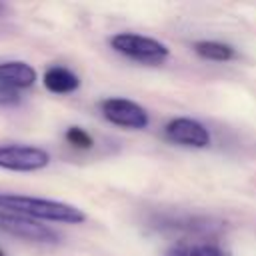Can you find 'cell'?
Here are the masks:
<instances>
[{"instance_id": "6da1fadb", "label": "cell", "mask_w": 256, "mask_h": 256, "mask_svg": "<svg viewBox=\"0 0 256 256\" xmlns=\"http://www.w3.org/2000/svg\"><path fill=\"white\" fill-rule=\"evenodd\" d=\"M0 210L14 212L32 220H48L62 224H82L86 220V214L72 204L60 200L24 196V194H8V192L0 194Z\"/></svg>"}, {"instance_id": "7a4b0ae2", "label": "cell", "mask_w": 256, "mask_h": 256, "mask_svg": "<svg viewBox=\"0 0 256 256\" xmlns=\"http://www.w3.org/2000/svg\"><path fill=\"white\" fill-rule=\"evenodd\" d=\"M110 46L112 50H116L118 54L136 60L140 64H162L168 56L170 50L164 42L150 38V36H142V34H134V32H118L110 38Z\"/></svg>"}, {"instance_id": "3957f363", "label": "cell", "mask_w": 256, "mask_h": 256, "mask_svg": "<svg viewBox=\"0 0 256 256\" xmlns=\"http://www.w3.org/2000/svg\"><path fill=\"white\" fill-rule=\"evenodd\" d=\"M50 154L38 146L4 144L0 146V168L12 172H36L46 168Z\"/></svg>"}, {"instance_id": "277c9868", "label": "cell", "mask_w": 256, "mask_h": 256, "mask_svg": "<svg viewBox=\"0 0 256 256\" xmlns=\"http://www.w3.org/2000/svg\"><path fill=\"white\" fill-rule=\"evenodd\" d=\"M0 230L30 242H42V244H56L60 240V236L48 228L46 224H40L38 220L14 214V212H6L0 210Z\"/></svg>"}, {"instance_id": "5b68a950", "label": "cell", "mask_w": 256, "mask_h": 256, "mask_svg": "<svg viewBox=\"0 0 256 256\" xmlns=\"http://www.w3.org/2000/svg\"><path fill=\"white\" fill-rule=\"evenodd\" d=\"M100 110L108 122L130 130H142L150 122L148 112L138 102L128 98H106L100 102Z\"/></svg>"}, {"instance_id": "8992f818", "label": "cell", "mask_w": 256, "mask_h": 256, "mask_svg": "<svg viewBox=\"0 0 256 256\" xmlns=\"http://www.w3.org/2000/svg\"><path fill=\"white\" fill-rule=\"evenodd\" d=\"M164 134L170 142L180 144V146H188V148H206L210 146V132L208 128L188 116H180V118H172L166 128Z\"/></svg>"}, {"instance_id": "52a82bcc", "label": "cell", "mask_w": 256, "mask_h": 256, "mask_svg": "<svg viewBox=\"0 0 256 256\" xmlns=\"http://www.w3.org/2000/svg\"><path fill=\"white\" fill-rule=\"evenodd\" d=\"M0 82L20 90V88H30L36 82V70L20 60H10L0 64Z\"/></svg>"}, {"instance_id": "ba28073f", "label": "cell", "mask_w": 256, "mask_h": 256, "mask_svg": "<svg viewBox=\"0 0 256 256\" xmlns=\"http://www.w3.org/2000/svg\"><path fill=\"white\" fill-rule=\"evenodd\" d=\"M42 82H44L46 90H50L54 94H70V92L78 90V86H80V78L64 66H50L44 72Z\"/></svg>"}, {"instance_id": "9c48e42d", "label": "cell", "mask_w": 256, "mask_h": 256, "mask_svg": "<svg viewBox=\"0 0 256 256\" xmlns=\"http://www.w3.org/2000/svg\"><path fill=\"white\" fill-rule=\"evenodd\" d=\"M164 256H226V252L214 242H180L170 246Z\"/></svg>"}, {"instance_id": "30bf717a", "label": "cell", "mask_w": 256, "mask_h": 256, "mask_svg": "<svg viewBox=\"0 0 256 256\" xmlns=\"http://www.w3.org/2000/svg\"><path fill=\"white\" fill-rule=\"evenodd\" d=\"M194 52L204 58V60H214V62H228L232 58H236V50L230 44L224 42H216V40H200L194 46Z\"/></svg>"}, {"instance_id": "8fae6325", "label": "cell", "mask_w": 256, "mask_h": 256, "mask_svg": "<svg viewBox=\"0 0 256 256\" xmlns=\"http://www.w3.org/2000/svg\"><path fill=\"white\" fill-rule=\"evenodd\" d=\"M64 138H66V142H68L70 146H74V148H78V150H90V148L94 146L92 136H90L84 128H80V126H70V128L66 130Z\"/></svg>"}, {"instance_id": "7c38bea8", "label": "cell", "mask_w": 256, "mask_h": 256, "mask_svg": "<svg viewBox=\"0 0 256 256\" xmlns=\"http://www.w3.org/2000/svg\"><path fill=\"white\" fill-rule=\"evenodd\" d=\"M20 102V94L18 90L6 86L0 82V106H16Z\"/></svg>"}, {"instance_id": "4fadbf2b", "label": "cell", "mask_w": 256, "mask_h": 256, "mask_svg": "<svg viewBox=\"0 0 256 256\" xmlns=\"http://www.w3.org/2000/svg\"><path fill=\"white\" fill-rule=\"evenodd\" d=\"M0 256H6V254H4V252H2V250H0Z\"/></svg>"}]
</instances>
